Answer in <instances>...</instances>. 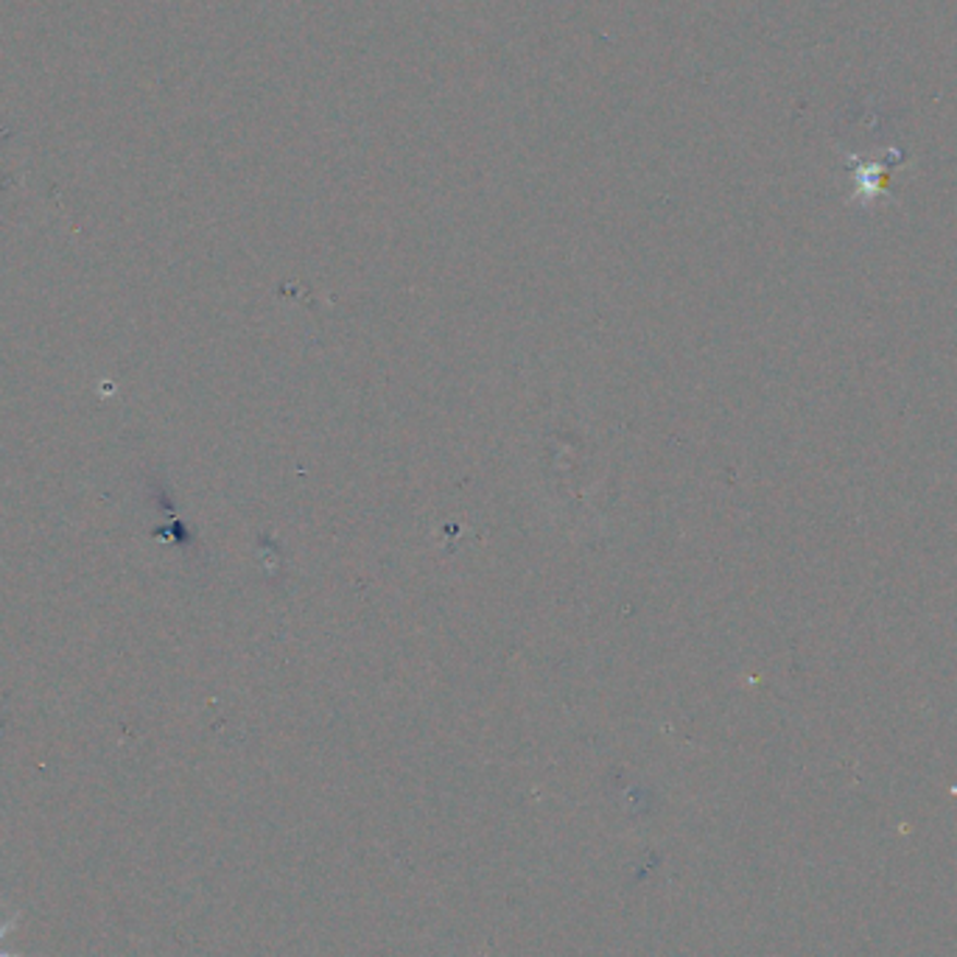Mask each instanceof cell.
I'll use <instances>...</instances> for the list:
<instances>
[{
    "mask_svg": "<svg viewBox=\"0 0 957 957\" xmlns=\"http://www.w3.org/2000/svg\"><path fill=\"white\" fill-rule=\"evenodd\" d=\"M896 160H901V155L896 148H887L885 157H857V155H848L846 163L851 166V174H854V186H857V196H862L865 205L876 200L885 188V177L890 171Z\"/></svg>",
    "mask_w": 957,
    "mask_h": 957,
    "instance_id": "1",
    "label": "cell"
},
{
    "mask_svg": "<svg viewBox=\"0 0 957 957\" xmlns=\"http://www.w3.org/2000/svg\"><path fill=\"white\" fill-rule=\"evenodd\" d=\"M17 921H20V916H12V919L9 921H3V924H0V941L7 938L9 932L14 930V926H17ZM0 957H23V955H17V952H7V949H0Z\"/></svg>",
    "mask_w": 957,
    "mask_h": 957,
    "instance_id": "2",
    "label": "cell"
}]
</instances>
